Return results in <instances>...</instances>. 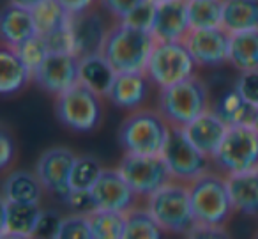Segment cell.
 <instances>
[{"instance_id": "1", "label": "cell", "mask_w": 258, "mask_h": 239, "mask_svg": "<svg viewBox=\"0 0 258 239\" xmlns=\"http://www.w3.org/2000/svg\"><path fill=\"white\" fill-rule=\"evenodd\" d=\"M154 46L156 39L151 32L115 22L108 30L101 52L117 73H140L147 68Z\"/></svg>"}, {"instance_id": "2", "label": "cell", "mask_w": 258, "mask_h": 239, "mask_svg": "<svg viewBox=\"0 0 258 239\" xmlns=\"http://www.w3.org/2000/svg\"><path fill=\"white\" fill-rule=\"evenodd\" d=\"M170 122L159 110L140 108L129 112L118 128V144L129 154H163L170 136Z\"/></svg>"}, {"instance_id": "3", "label": "cell", "mask_w": 258, "mask_h": 239, "mask_svg": "<svg viewBox=\"0 0 258 239\" xmlns=\"http://www.w3.org/2000/svg\"><path fill=\"white\" fill-rule=\"evenodd\" d=\"M187 186L197 223L225 227L235 211L228 188V177L218 170H209Z\"/></svg>"}, {"instance_id": "4", "label": "cell", "mask_w": 258, "mask_h": 239, "mask_svg": "<svg viewBox=\"0 0 258 239\" xmlns=\"http://www.w3.org/2000/svg\"><path fill=\"white\" fill-rule=\"evenodd\" d=\"M211 94L202 78H191L159 89L158 110L173 128H186L189 122L211 110Z\"/></svg>"}, {"instance_id": "5", "label": "cell", "mask_w": 258, "mask_h": 239, "mask_svg": "<svg viewBox=\"0 0 258 239\" xmlns=\"http://www.w3.org/2000/svg\"><path fill=\"white\" fill-rule=\"evenodd\" d=\"M147 207L158 223L172 234L186 235L197 227V218L191 206L189 186L172 181L147 199Z\"/></svg>"}, {"instance_id": "6", "label": "cell", "mask_w": 258, "mask_h": 239, "mask_svg": "<svg viewBox=\"0 0 258 239\" xmlns=\"http://www.w3.org/2000/svg\"><path fill=\"white\" fill-rule=\"evenodd\" d=\"M198 64L184 41H156L145 73L158 89H166L197 75Z\"/></svg>"}, {"instance_id": "7", "label": "cell", "mask_w": 258, "mask_h": 239, "mask_svg": "<svg viewBox=\"0 0 258 239\" xmlns=\"http://www.w3.org/2000/svg\"><path fill=\"white\" fill-rule=\"evenodd\" d=\"M103 98L78 83L55 98V115L75 133H92L103 122Z\"/></svg>"}, {"instance_id": "8", "label": "cell", "mask_w": 258, "mask_h": 239, "mask_svg": "<svg viewBox=\"0 0 258 239\" xmlns=\"http://www.w3.org/2000/svg\"><path fill=\"white\" fill-rule=\"evenodd\" d=\"M218 172L228 175L246 174L258 168V131L253 126H233L212 158Z\"/></svg>"}, {"instance_id": "9", "label": "cell", "mask_w": 258, "mask_h": 239, "mask_svg": "<svg viewBox=\"0 0 258 239\" xmlns=\"http://www.w3.org/2000/svg\"><path fill=\"white\" fill-rule=\"evenodd\" d=\"M172 172L173 181L179 182H193L205 172L212 170V158L204 154L186 135L184 128L170 129L168 142L161 154Z\"/></svg>"}, {"instance_id": "10", "label": "cell", "mask_w": 258, "mask_h": 239, "mask_svg": "<svg viewBox=\"0 0 258 239\" xmlns=\"http://www.w3.org/2000/svg\"><path fill=\"white\" fill-rule=\"evenodd\" d=\"M117 168L140 199H149L152 193L173 181L172 172L161 154L144 156L124 153Z\"/></svg>"}, {"instance_id": "11", "label": "cell", "mask_w": 258, "mask_h": 239, "mask_svg": "<svg viewBox=\"0 0 258 239\" xmlns=\"http://www.w3.org/2000/svg\"><path fill=\"white\" fill-rule=\"evenodd\" d=\"M76 154L69 147H50L46 149L36 161V175L39 177L41 184L44 186V192L51 193L58 200L66 202V199L71 193V177L73 165L76 161Z\"/></svg>"}, {"instance_id": "12", "label": "cell", "mask_w": 258, "mask_h": 239, "mask_svg": "<svg viewBox=\"0 0 258 239\" xmlns=\"http://www.w3.org/2000/svg\"><path fill=\"white\" fill-rule=\"evenodd\" d=\"M34 83L51 96H60L80 83V57L50 52L41 68L34 71Z\"/></svg>"}, {"instance_id": "13", "label": "cell", "mask_w": 258, "mask_h": 239, "mask_svg": "<svg viewBox=\"0 0 258 239\" xmlns=\"http://www.w3.org/2000/svg\"><path fill=\"white\" fill-rule=\"evenodd\" d=\"M230 41L232 34L225 27H214L191 30L184 43L198 68H221L230 61Z\"/></svg>"}, {"instance_id": "14", "label": "cell", "mask_w": 258, "mask_h": 239, "mask_svg": "<svg viewBox=\"0 0 258 239\" xmlns=\"http://www.w3.org/2000/svg\"><path fill=\"white\" fill-rule=\"evenodd\" d=\"M90 193L97 209L118 211V213H127L137 207V202L140 199L135 189L127 184V181L122 177L118 168H104Z\"/></svg>"}, {"instance_id": "15", "label": "cell", "mask_w": 258, "mask_h": 239, "mask_svg": "<svg viewBox=\"0 0 258 239\" xmlns=\"http://www.w3.org/2000/svg\"><path fill=\"white\" fill-rule=\"evenodd\" d=\"M154 83L145 71L140 73H117L108 100L111 105L125 112H135L145 108Z\"/></svg>"}, {"instance_id": "16", "label": "cell", "mask_w": 258, "mask_h": 239, "mask_svg": "<svg viewBox=\"0 0 258 239\" xmlns=\"http://www.w3.org/2000/svg\"><path fill=\"white\" fill-rule=\"evenodd\" d=\"M189 32L187 0H166L156 4V18L151 30L156 41H186Z\"/></svg>"}, {"instance_id": "17", "label": "cell", "mask_w": 258, "mask_h": 239, "mask_svg": "<svg viewBox=\"0 0 258 239\" xmlns=\"http://www.w3.org/2000/svg\"><path fill=\"white\" fill-rule=\"evenodd\" d=\"M71 29L73 36H75L76 57L99 54L103 50L108 30H110L106 29L103 15L97 9H92V11L78 16H71Z\"/></svg>"}, {"instance_id": "18", "label": "cell", "mask_w": 258, "mask_h": 239, "mask_svg": "<svg viewBox=\"0 0 258 239\" xmlns=\"http://www.w3.org/2000/svg\"><path fill=\"white\" fill-rule=\"evenodd\" d=\"M228 129L230 126L211 108L205 114H202L198 119H195L193 122H189L184 128V131L202 153L207 154L209 158H214L219 147H221Z\"/></svg>"}, {"instance_id": "19", "label": "cell", "mask_w": 258, "mask_h": 239, "mask_svg": "<svg viewBox=\"0 0 258 239\" xmlns=\"http://www.w3.org/2000/svg\"><path fill=\"white\" fill-rule=\"evenodd\" d=\"M0 36H2V46L13 50L27 39L37 36L32 11L15 4L6 6L0 13Z\"/></svg>"}, {"instance_id": "20", "label": "cell", "mask_w": 258, "mask_h": 239, "mask_svg": "<svg viewBox=\"0 0 258 239\" xmlns=\"http://www.w3.org/2000/svg\"><path fill=\"white\" fill-rule=\"evenodd\" d=\"M34 82V73L25 62L20 59L16 50L2 46L0 50V94L11 98L27 89Z\"/></svg>"}, {"instance_id": "21", "label": "cell", "mask_w": 258, "mask_h": 239, "mask_svg": "<svg viewBox=\"0 0 258 239\" xmlns=\"http://www.w3.org/2000/svg\"><path fill=\"white\" fill-rule=\"evenodd\" d=\"M43 211L44 209L39 204L8 202V200H2L0 234L11 232V234L32 235L34 237Z\"/></svg>"}, {"instance_id": "22", "label": "cell", "mask_w": 258, "mask_h": 239, "mask_svg": "<svg viewBox=\"0 0 258 239\" xmlns=\"http://www.w3.org/2000/svg\"><path fill=\"white\" fill-rule=\"evenodd\" d=\"M115 78H117V71L108 62L103 52L80 57V83L96 92L97 96L108 98Z\"/></svg>"}, {"instance_id": "23", "label": "cell", "mask_w": 258, "mask_h": 239, "mask_svg": "<svg viewBox=\"0 0 258 239\" xmlns=\"http://www.w3.org/2000/svg\"><path fill=\"white\" fill-rule=\"evenodd\" d=\"M44 186L41 184L36 172L13 170L2 182V200L8 202L39 204L43 199Z\"/></svg>"}, {"instance_id": "24", "label": "cell", "mask_w": 258, "mask_h": 239, "mask_svg": "<svg viewBox=\"0 0 258 239\" xmlns=\"http://www.w3.org/2000/svg\"><path fill=\"white\" fill-rule=\"evenodd\" d=\"M211 108L230 128H233V126H251L254 114H256V108L251 103H247L235 87L219 94Z\"/></svg>"}, {"instance_id": "25", "label": "cell", "mask_w": 258, "mask_h": 239, "mask_svg": "<svg viewBox=\"0 0 258 239\" xmlns=\"http://www.w3.org/2000/svg\"><path fill=\"white\" fill-rule=\"evenodd\" d=\"M228 188L235 211L258 218V170L228 175Z\"/></svg>"}, {"instance_id": "26", "label": "cell", "mask_w": 258, "mask_h": 239, "mask_svg": "<svg viewBox=\"0 0 258 239\" xmlns=\"http://www.w3.org/2000/svg\"><path fill=\"white\" fill-rule=\"evenodd\" d=\"M223 27L230 34L258 29V0H223Z\"/></svg>"}, {"instance_id": "27", "label": "cell", "mask_w": 258, "mask_h": 239, "mask_svg": "<svg viewBox=\"0 0 258 239\" xmlns=\"http://www.w3.org/2000/svg\"><path fill=\"white\" fill-rule=\"evenodd\" d=\"M228 64L239 73L258 69V29L232 34Z\"/></svg>"}, {"instance_id": "28", "label": "cell", "mask_w": 258, "mask_h": 239, "mask_svg": "<svg viewBox=\"0 0 258 239\" xmlns=\"http://www.w3.org/2000/svg\"><path fill=\"white\" fill-rule=\"evenodd\" d=\"M168 232L158 223L147 207H133L125 213L124 239H165Z\"/></svg>"}, {"instance_id": "29", "label": "cell", "mask_w": 258, "mask_h": 239, "mask_svg": "<svg viewBox=\"0 0 258 239\" xmlns=\"http://www.w3.org/2000/svg\"><path fill=\"white\" fill-rule=\"evenodd\" d=\"M191 30L223 27V0H187Z\"/></svg>"}, {"instance_id": "30", "label": "cell", "mask_w": 258, "mask_h": 239, "mask_svg": "<svg viewBox=\"0 0 258 239\" xmlns=\"http://www.w3.org/2000/svg\"><path fill=\"white\" fill-rule=\"evenodd\" d=\"M89 221L96 239H124L125 213L96 209L89 214Z\"/></svg>"}, {"instance_id": "31", "label": "cell", "mask_w": 258, "mask_h": 239, "mask_svg": "<svg viewBox=\"0 0 258 239\" xmlns=\"http://www.w3.org/2000/svg\"><path fill=\"white\" fill-rule=\"evenodd\" d=\"M32 16L39 36H48V34L55 32L71 20V15L66 13V9L57 0H43L32 9Z\"/></svg>"}, {"instance_id": "32", "label": "cell", "mask_w": 258, "mask_h": 239, "mask_svg": "<svg viewBox=\"0 0 258 239\" xmlns=\"http://www.w3.org/2000/svg\"><path fill=\"white\" fill-rule=\"evenodd\" d=\"M103 165L99 163L97 158L90 156V154L78 156L73 165L71 177H69L71 192L73 189H92L99 175L103 174Z\"/></svg>"}, {"instance_id": "33", "label": "cell", "mask_w": 258, "mask_h": 239, "mask_svg": "<svg viewBox=\"0 0 258 239\" xmlns=\"http://www.w3.org/2000/svg\"><path fill=\"white\" fill-rule=\"evenodd\" d=\"M16 54L20 55L23 62L30 68V71H37L41 68L46 57L50 55V48L46 44V39L43 36H34L30 39H27L25 43H22L18 48H15Z\"/></svg>"}, {"instance_id": "34", "label": "cell", "mask_w": 258, "mask_h": 239, "mask_svg": "<svg viewBox=\"0 0 258 239\" xmlns=\"http://www.w3.org/2000/svg\"><path fill=\"white\" fill-rule=\"evenodd\" d=\"M55 239H96L90 228L89 216L85 214L71 213L69 216L62 218L60 228Z\"/></svg>"}, {"instance_id": "35", "label": "cell", "mask_w": 258, "mask_h": 239, "mask_svg": "<svg viewBox=\"0 0 258 239\" xmlns=\"http://www.w3.org/2000/svg\"><path fill=\"white\" fill-rule=\"evenodd\" d=\"M46 39V44L50 48V52L55 54H73L75 55V36H73L71 29V20L66 25H62L60 29H57L55 32L43 36Z\"/></svg>"}, {"instance_id": "36", "label": "cell", "mask_w": 258, "mask_h": 239, "mask_svg": "<svg viewBox=\"0 0 258 239\" xmlns=\"http://www.w3.org/2000/svg\"><path fill=\"white\" fill-rule=\"evenodd\" d=\"M154 18H156V4L152 0H144L133 13H129L122 22L135 27V29L151 32L152 25H154Z\"/></svg>"}, {"instance_id": "37", "label": "cell", "mask_w": 258, "mask_h": 239, "mask_svg": "<svg viewBox=\"0 0 258 239\" xmlns=\"http://www.w3.org/2000/svg\"><path fill=\"white\" fill-rule=\"evenodd\" d=\"M235 87L240 92V96L251 103L254 108H258V69L239 73V78L235 80Z\"/></svg>"}, {"instance_id": "38", "label": "cell", "mask_w": 258, "mask_h": 239, "mask_svg": "<svg viewBox=\"0 0 258 239\" xmlns=\"http://www.w3.org/2000/svg\"><path fill=\"white\" fill-rule=\"evenodd\" d=\"M62 218L64 216H62L57 209H44L43 214H41L39 223H37L34 237L36 239H55L58 234V228H60Z\"/></svg>"}, {"instance_id": "39", "label": "cell", "mask_w": 258, "mask_h": 239, "mask_svg": "<svg viewBox=\"0 0 258 239\" xmlns=\"http://www.w3.org/2000/svg\"><path fill=\"white\" fill-rule=\"evenodd\" d=\"M64 204L73 211V213L85 214V216H89L90 213H94V211L97 209L90 189H73V192L69 193L68 199H66Z\"/></svg>"}, {"instance_id": "40", "label": "cell", "mask_w": 258, "mask_h": 239, "mask_svg": "<svg viewBox=\"0 0 258 239\" xmlns=\"http://www.w3.org/2000/svg\"><path fill=\"white\" fill-rule=\"evenodd\" d=\"M144 0H99V8L115 22H122L129 13H133Z\"/></svg>"}, {"instance_id": "41", "label": "cell", "mask_w": 258, "mask_h": 239, "mask_svg": "<svg viewBox=\"0 0 258 239\" xmlns=\"http://www.w3.org/2000/svg\"><path fill=\"white\" fill-rule=\"evenodd\" d=\"M15 156H16L15 138H13L8 129L2 128V131H0V168L8 170L9 165L15 160Z\"/></svg>"}, {"instance_id": "42", "label": "cell", "mask_w": 258, "mask_h": 239, "mask_svg": "<svg viewBox=\"0 0 258 239\" xmlns=\"http://www.w3.org/2000/svg\"><path fill=\"white\" fill-rule=\"evenodd\" d=\"M186 239H232L225 227H212V225H200L198 223Z\"/></svg>"}, {"instance_id": "43", "label": "cell", "mask_w": 258, "mask_h": 239, "mask_svg": "<svg viewBox=\"0 0 258 239\" xmlns=\"http://www.w3.org/2000/svg\"><path fill=\"white\" fill-rule=\"evenodd\" d=\"M58 4L66 9V13L71 16H78L83 13H89L99 6V0H57Z\"/></svg>"}, {"instance_id": "44", "label": "cell", "mask_w": 258, "mask_h": 239, "mask_svg": "<svg viewBox=\"0 0 258 239\" xmlns=\"http://www.w3.org/2000/svg\"><path fill=\"white\" fill-rule=\"evenodd\" d=\"M43 0H8V4H15V6H20V8H25V9H30L32 11L37 4H41Z\"/></svg>"}, {"instance_id": "45", "label": "cell", "mask_w": 258, "mask_h": 239, "mask_svg": "<svg viewBox=\"0 0 258 239\" xmlns=\"http://www.w3.org/2000/svg\"><path fill=\"white\" fill-rule=\"evenodd\" d=\"M0 239H36L32 235H22V234H11V232H6V234H0Z\"/></svg>"}, {"instance_id": "46", "label": "cell", "mask_w": 258, "mask_h": 239, "mask_svg": "<svg viewBox=\"0 0 258 239\" xmlns=\"http://www.w3.org/2000/svg\"><path fill=\"white\" fill-rule=\"evenodd\" d=\"M251 126H253V128H254V129H256V131H258V108H256V114H254L253 124H251Z\"/></svg>"}, {"instance_id": "47", "label": "cell", "mask_w": 258, "mask_h": 239, "mask_svg": "<svg viewBox=\"0 0 258 239\" xmlns=\"http://www.w3.org/2000/svg\"><path fill=\"white\" fill-rule=\"evenodd\" d=\"M154 4H161V2H166V0H152Z\"/></svg>"}, {"instance_id": "48", "label": "cell", "mask_w": 258, "mask_h": 239, "mask_svg": "<svg viewBox=\"0 0 258 239\" xmlns=\"http://www.w3.org/2000/svg\"><path fill=\"white\" fill-rule=\"evenodd\" d=\"M253 239H258V230H256V234L253 235Z\"/></svg>"}]
</instances>
